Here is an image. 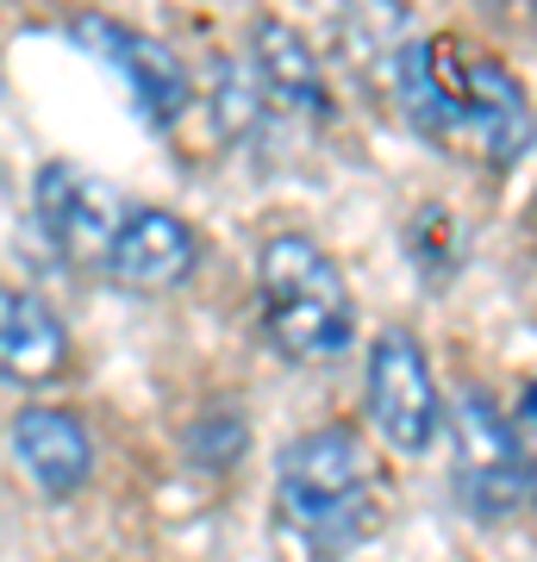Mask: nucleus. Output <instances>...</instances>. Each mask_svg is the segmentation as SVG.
<instances>
[{
  "label": "nucleus",
  "mask_w": 537,
  "mask_h": 562,
  "mask_svg": "<svg viewBox=\"0 0 537 562\" xmlns=\"http://www.w3.org/2000/svg\"><path fill=\"white\" fill-rule=\"evenodd\" d=\"M394 101L418 138L462 150V157L506 169L532 144V113L506 63L469 50L462 38H406L394 63Z\"/></svg>",
  "instance_id": "f257e3e1"
},
{
  "label": "nucleus",
  "mask_w": 537,
  "mask_h": 562,
  "mask_svg": "<svg viewBox=\"0 0 537 562\" xmlns=\"http://www.w3.org/2000/svg\"><path fill=\"white\" fill-rule=\"evenodd\" d=\"M276 513L306 557L332 562L369 538L381 513V469L344 425L300 431L276 462Z\"/></svg>",
  "instance_id": "f03ea898"
},
{
  "label": "nucleus",
  "mask_w": 537,
  "mask_h": 562,
  "mask_svg": "<svg viewBox=\"0 0 537 562\" xmlns=\"http://www.w3.org/2000/svg\"><path fill=\"white\" fill-rule=\"evenodd\" d=\"M257 288H262V325H269L281 357L325 362L357 331L344 269L300 232H276L257 250Z\"/></svg>",
  "instance_id": "7ed1b4c3"
},
{
  "label": "nucleus",
  "mask_w": 537,
  "mask_h": 562,
  "mask_svg": "<svg viewBox=\"0 0 537 562\" xmlns=\"http://www.w3.org/2000/svg\"><path fill=\"white\" fill-rule=\"evenodd\" d=\"M444 431H450V469H457V494L469 513L500 519V513H513L532 494V457H525L518 431L506 425V413L481 387L450 394Z\"/></svg>",
  "instance_id": "20e7f679"
},
{
  "label": "nucleus",
  "mask_w": 537,
  "mask_h": 562,
  "mask_svg": "<svg viewBox=\"0 0 537 562\" xmlns=\"http://www.w3.org/2000/svg\"><path fill=\"white\" fill-rule=\"evenodd\" d=\"M32 206H38L44 238L69 262H94V269H107L125 220H132V201L120 188L100 181L94 169H76V162H44L32 181Z\"/></svg>",
  "instance_id": "39448f33"
},
{
  "label": "nucleus",
  "mask_w": 537,
  "mask_h": 562,
  "mask_svg": "<svg viewBox=\"0 0 537 562\" xmlns=\"http://www.w3.org/2000/svg\"><path fill=\"white\" fill-rule=\"evenodd\" d=\"M369 419L394 450H425L438 438V382L406 331H381L369 350Z\"/></svg>",
  "instance_id": "423d86ee"
},
{
  "label": "nucleus",
  "mask_w": 537,
  "mask_h": 562,
  "mask_svg": "<svg viewBox=\"0 0 537 562\" xmlns=\"http://www.w3.org/2000/svg\"><path fill=\"white\" fill-rule=\"evenodd\" d=\"M76 38L94 50V57H107L113 69L125 76V88H132V101H138V113L150 125H169L188 106V69L176 63V50L157 38H144V32H132V25H107V20H81Z\"/></svg>",
  "instance_id": "0eeeda50"
},
{
  "label": "nucleus",
  "mask_w": 537,
  "mask_h": 562,
  "mask_svg": "<svg viewBox=\"0 0 537 562\" xmlns=\"http://www.w3.org/2000/svg\"><path fill=\"white\" fill-rule=\"evenodd\" d=\"M194 257H200V244L188 220L163 213V206H132V220H125L120 244L107 257V276L120 288H138V294H163V288L188 281Z\"/></svg>",
  "instance_id": "6e6552de"
},
{
  "label": "nucleus",
  "mask_w": 537,
  "mask_h": 562,
  "mask_svg": "<svg viewBox=\"0 0 537 562\" xmlns=\"http://www.w3.org/2000/svg\"><path fill=\"white\" fill-rule=\"evenodd\" d=\"M250 76H257L262 101L288 113V120H332V94H325V69H318L313 44L294 25L262 20L250 38Z\"/></svg>",
  "instance_id": "1a4fd4ad"
},
{
  "label": "nucleus",
  "mask_w": 537,
  "mask_h": 562,
  "mask_svg": "<svg viewBox=\"0 0 537 562\" xmlns=\"http://www.w3.org/2000/svg\"><path fill=\"white\" fill-rule=\"evenodd\" d=\"M13 457L44 494H76L88 482V431H81L76 413H57V406H25L13 413Z\"/></svg>",
  "instance_id": "9d476101"
},
{
  "label": "nucleus",
  "mask_w": 537,
  "mask_h": 562,
  "mask_svg": "<svg viewBox=\"0 0 537 562\" xmlns=\"http://www.w3.org/2000/svg\"><path fill=\"white\" fill-rule=\"evenodd\" d=\"M0 362H7V382L38 387L57 382L63 362H69V331L38 294L25 288H7L0 294Z\"/></svg>",
  "instance_id": "9b49d317"
},
{
  "label": "nucleus",
  "mask_w": 537,
  "mask_h": 562,
  "mask_svg": "<svg viewBox=\"0 0 537 562\" xmlns=\"http://www.w3.org/2000/svg\"><path fill=\"white\" fill-rule=\"evenodd\" d=\"M532 431H537V425H532ZM532 501H537V450H532Z\"/></svg>",
  "instance_id": "f8f14e48"
}]
</instances>
